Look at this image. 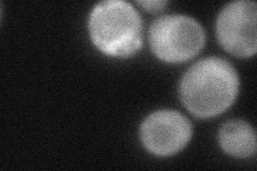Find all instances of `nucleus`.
Wrapping results in <instances>:
<instances>
[{
  "mask_svg": "<svg viewBox=\"0 0 257 171\" xmlns=\"http://www.w3.org/2000/svg\"><path fill=\"white\" fill-rule=\"evenodd\" d=\"M93 44L105 55L125 58L143 44V23L135 8L122 0L96 5L88 22Z\"/></svg>",
  "mask_w": 257,
  "mask_h": 171,
  "instance_id": "nucleus-2",
  "label": "nucleus"
},
{
  "mask_svg": "<svg viewBox=\"0 0 257 171\" xmlns=\"http://www.w3.org/2000/svg\"><path fill=\"white\" fill-rule=\"evenodd\" d=\"M190 121L175 110H159L148 116L141 126V139L149 152L158 156H171L190 141Z\"/></svg>",
  "mask_w": 257,
  "mask_h": 171,
  "instance_id": "nucleus-5",
  "label": "nucleus"
},
{
  "mask_svg": "<svg viewBox=\"0 0 257 171\" xmlns=\"http://www.w3.org/2000/svg\"><path fill=\"white\" fill-rule=\"evenodd\" d=\"M203 27L187 15H164L149 30V43L158 58L166 62H184L195 57L205 45Z\"/></svg>",
  "mask_w": 257,
  "mask_h": 171,
  "instance_id": "nucleus-3",
  "label": "nucleus"
},
{
  "mask_svg": "<svg viewBox=\"0 0 257 171\" xmlns=\"http://www.w3.org/2000/svg\"><path fill=\"white\" fill-rule=\"evenodd\" d=\"M239 91L237 72L229 62L209 57L192 66L180 83L181 101L192 115L212 118L235 102Z\"/></svg>",
  "mask_w": 257,
  "mask_h": 171,
  "instance_id": "nucleus-1",
  "label": "nucleus"
},
{
  "mask_svg": "<svg viewBox=\"0 0 257 171\" xmlns=\"http://www.w3.org/2000/svg\"><path fill=\"white\" fill-rule=\"evenodd\" d=\"M257 6L240 0L225 6L216 20V36L225 51L237 57H251L257 51Z\"/></svg>",
  "mask_w": 257,
  "mask_h": 171,
  "instance_id": "nucleus-4",
  "label": "nucleus"
},
{
  "mask_svg": "<svg viewBox=\"0 0 257 171\" xmlns=\"http://www.w3.org/2000/svg\"><path fill=\"white\" fill-rule=\"evenodd\" d=\"M222 149L231 156L251 157L256 153V134L254 128L242 120H231L223 124L219 132Z\"/></svg>",
  "mask_w": 257,
  "mask_h": 171,
  "instance_id": "nucleus-6",
  "label": "nucleus"
},
{
  "mask_svg": "<svg viewBox=\"0 0 257 171\" xmlns=\"http://www.w3.org/2000/svg\"><path fill=\"white\" fill-rule=\"evenodd\" d=\"M139 5H141L145 10L150 12H158L164 9V7L167 5V2H159V0H155V2H138Z\"/></svg>",
  "mask_w": 257,
  "mask_h": 171,
  "instance_id": "nucleus-7",
  "label": "nucleus"
}]
</instances>
